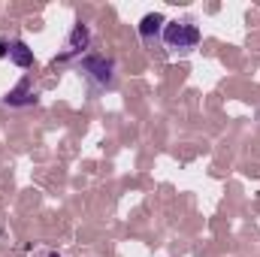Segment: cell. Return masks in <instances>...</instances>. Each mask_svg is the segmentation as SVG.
<instances>
[{
	"label": "cell",
	"mask_w": 260,
	"mask_h": 257,
	"mask_svg": "<svg viewBox=\"0 0 260 257\" xmlns=\"http://www.w3.org/2000/svg\"><path fill=\"white\" fill-rule=\"evenodd\" d=\"M160 43L170 49V52H179V55H191L200 43V27H197L191 18H176V21H167L164 30H160Z\"/></svg>",
	"instance_id": "1"
},
{
	"label": "cell",
	"mask_w": 260,
	"mask_h": 257,
	"mask_svg": "<svg viewBox=\"0 0 260 257\" xmlns=\"http://www.w3.org/2000/svg\"><path fill=\"white\" fill-rule=\"evenodd\" d=\"M82 73L94 85V91H103V88H112L115 64L109 58H103V55H88V58H82Z\"/></svg>",
	"instance_id": "2"
},
{
	"label": "cell",
	"mask_w": 260,
	"mask_h": 257,
	"mask_svg": "<svg viewBox=\"0 0 260 257\" xmlns=\"http://www.w3.org/2000/svg\"><path fill=\"white\" fill-rule=\"evenodd\" d=\"M3 58H9L15 67L27 70V67H34V49H27V43H24V40L0 37V61H3Z\"/></svg>",
	"instance_id": "3"
},
{
	"label": "cell",
	"mask_w": 260,
	"mask_h": 257,
	"mask_svg": "<svg viewBox=\"0 0 260 257\" xmlns=\"http://www.w3.org/2000/svg\"><path fill=\"white\" fill-rule=\"evenodd\" d=\"M88 43H91V30L85 27V24H76L73 30H70V37H67V49L52 61V64L58 67V64H67V61H73L76 55H82L85 49H88Z\"/></svg>",
	"instance_id": "4"
},
{
	"label": "cell",
	"mask_w": 260,
	"mask_h": 257,
	"mask_svg": "<svg viewBox=\"0 0 260 257\" xmlns=\"http://www.w3.org/2000/svg\"><path fill=\"white\" fill-rule=\"evenodd\" d=\"M164 24H167V18L160 15V12H148L142 21H139V40L145 43V46H154V40L160 37V30H164Z\"/></svg>",
	"instance_id": "5"
},
{
	"label": "cell",
	"mask_w": 260,
	"mask_h": 257,
	"mask_svg": "<svg viewBox=\"0 0 260 257\" xmlns=\"http://www.w3.org/2000/svg\"><path fill=\"white\" fill-rule=\"evenodd\" d=\"M34 257H61V254H58L55 248H40V251H37Z\"/></svg>",
	"instance_id": "6"
}]
</instances>
